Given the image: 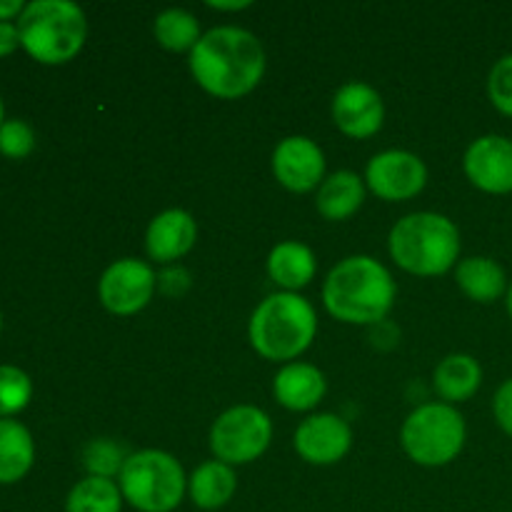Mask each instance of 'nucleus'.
<instances>
[{"instance_id": "obj_7", "label": "nucleus", "mask_w": 512, "mask_h": 512, "mask_svg": "<svg viewBox=\"0 0 512 512\" xmlns=\"http://www.w3.org/2000/svg\"><path fill=\"white\" fill-rule=\"evenodd\" d=\"M468 443V425L455 405L423 403L400 425V445L415 465L445 468L460 458Z\"/></svg>"}, {"instance_id": "obj_12", "label": "nucleus", "mask_w": 512, "mask_h": 512, "mask_svg": "<svg viewBox=\"0 0 512 512\" xmlns=\"http://www.w3.org/2000/svg\"><path fill=\"white\" fill-rule=\"evenodd\" d=\"M293 448L308 465L330 468L353 450V428L335 413H313L295 428Z\"/></svg>"}, {"instance_id": "obj_16", "label": "nucleus", "mask_w": 512, "mask_h": 512, "mask_svg": "<svg viewBox=\"0 0 512 512\" xmlns=\"http://www.w3.org/2000/svg\"><path fill=\"white\" fill-rule=\"evenodd\" d=\"M328 395L325 373L313 363L295 360L280 365L273 378V398L290 413H310Z\"/></svg>"}, {"instance_id": "obj_28", "label": "nucleus", "mask_w": 512, "mask_h": 512, "mask_svg": "<svg viewBox=\"0 0 512 512\" xmlns=\"http://www.w3.org/2000/svg\"><path fill=\"white\" fill-rule=\"evenodd\" d=\"M35 133L25 120L10 118L0 125V153L8 158H25L33 153Z\"/></svg>"}, {"instance_id": "obj_11", "label": "nucleus", "mask_w": 512, "mask_h": 512, "mask_svg": "<svg viewBox=\"0 0 512 512\" xmlns=\"http://www.w3.org/2000/svg\"><path fill=\"white\" fill-rule=\"evenodd\" d=\"M275 180L290 193H313L328 178L323 148L308 135H288L270 155Z\"/></svg>"}, {"instance_id": "obj_31", "label": "nucleus", "mask_w": 512, "mask_h": 512, "mask_svg": "<svg viewBox=\"0 0 512 512\" xmlns=\"http://www.w3.org/2000/svg\"><path fill=\"white\" fill-rule=\"evenodd\" d=\"M18 45H20L18 23H10V20H0V55L13 53Z\"/></svg>"}, {"instance_id": "obj_22", "label": "nucleus", "mask_w": 512, "mask_h": 512, "mask_svg": "<svg viewBox=\"0 0 512 512\" xmlns=\"http://www.w3.org/2000/svg\"><path fill=\"white\" fill-rule=\"evenodd\" d=\"M35 460V443L23 423L0 418V483H18Z\"/></svg>"}, {"instance_id": "obj_36", "label": "nucleus", "mask_w": 512, "mask_h": 512, "mask_svg": "<svg viewBox=\"0 0 512 512\" xmlns=\"http://www.w3.org/2000/svg\"><path fill=\"white\" fill-rule=\"evenodd\" d=\"M0 328H3V315H0Z\"/></svg>"}, {"instance_id": "obj_6", "label": "nucleus", "mask_w": 512, "mask_h": 512, "mask_svg": "<svg viewBox=\"0 0 512 512\" xmlns=\"http://www.w3.org/2000/svg\"><path fill=\"white\" fill-rule=\"evenodd\" d=\"M118 485L125 505L138 512H175L188 495L183 463L158 448L130 453L118 475Z\"/></svg>"}, {"instance_id": "obj_34", "label": "nucleus", "mask_w": 512, "mask_h": 512, "mask_svg": "<svg viewBox=\"0 0 512 512\" xmlns=\"http://www.w3.org/2000/svg\"><path fill=\"white\" fill-rule=\"evenodd\" d=\"M505 310H508V315L512 320V278H510V285H508V293H505Z\"/></svg>"}, {"instance_id": "obj_27", "label": "nucleus", "mask_w": 512, "mask_h": 512, "mask_svg": "<svg viewBox=\"0 0 512 512\" xmlns=\"http://www.w3.org/2000/svg\"><path fill=\"white\" fill-rule=\"evenodd\" d=\"M488 100L500 115L512 118V53L493 63L488 73Z\"/></svg>"}, {"instance_id": "obj_35", "label": "nucleus", "mask_w": 512, "mask_h": 512, "mask_svg": "<svg viewBox=\"0 0 512 512\" xmlns=\"http://www.w3.org/2000/svg\"><path fill=\"white\" fill-rule=\"evenodd\" d=\"M3 115H5V108H3V98H0V125L5 123V118H3Z\"/></svg>"}, {"instance_id": "obj_29", "label": "nucleus", "mask_w": 512, "mask_h": 512, "mask_svg": "<svg viewBox=\"0 0 512 512\" xmlns=\"http://www.w3.org/2000/svg\"><path fill=\"white\" fill-rule=\"evenodd\" d=\"M190 288V273L183 265H165L158 273V290L168 298H180L188 293Z\"/></svg>"}, {"instance_id": "obj_33", "label": "nucleus", "mask_w": 512, "mask_h": 512, "mask_svg": "<svg viewBox=\"0 0 512 512\" xmlns=\"http://www.w3.org/2000/svg\"><path fill=\"white\" fill-rule=\"evenodd\" d=\"M23 0H0V20H10V18H20V13L25 10Z\"/></svg>"}, {"instance_id": "obj_18", "label": "nucleus", "mask_w": 512, "mask_h": 512, "mask_svg": "<svg viewBox=\"0 0 512 512\" xmlns=\"http://www.w3.org/2000/svg\"><path fill=\"white\" fill-rule=\"evenodd\" d=\"M368 198V185L355 170H335L315 190V210L330 223L350 220Z\"/></svg>"}, {"instance_id": "obj_32", "label": "nucleus", "mask_w": 512, "mask_h": 512, "mask_svg": "<svg viewBox=\"0 0 512 512\" xmlns=\"http://www.w3.org/2000/svg\"><path fill=\"white\" fill-rule=\"evenodd\" d=\"M210 10H218V13H240V10L253 8L250 0H210Z\"/></svg>"}, {"instance_id": "obj_13", "label": "nucleus", "mask_w": 512, "mask_h": 512, "mask_svg": "<svg viewBox=\"0 0 512 512\" xmlns=\"http://www.w3.org/2000/svg\"><path fill=\"white\" fill-rule=\"evenodd\" d=\"M335 128L353 140H368L383 130L385 103L378 88L363 80H348L340 85L330 103Z\"/></svg>"}, {"instance_id": "obj_30", "label": "nucleus", "mask_w": 512, "mask_h": 512, "mask_svg": "<svg viewBox=\"0 0 512 512\" xmlns=\"http://www.w3.org/2000/svg\"><path fill=\"white\" fill-rule=\"evenodd\" d=\"M493 418L498 428L512 438V378L503 380L493 395Z\"/></svg>"}, {"instance_id": "obj_2", "label": "nucleus", "mask_w": 512, "mask_h": 512, "mask_svg": "<svg viewBox=\"0 0 512 512\" xmlns=\"http://www.w3.org/2000/svg\"><path fill=\"white\" fill-rule=\"evenodd\" d=\"M320 295L328 315L338 323L375 328L395 308L398 283L373 255H348L325 275Z\"/></svg>"}, {"instance_id": "obj_10", "label": "nucleus", "mask_w": 512, "mask_h": 512, "mask_svg": "<svg viewBox=\"0 0 512 512\" xmlns=\"http://www.w3.org/2000/svg\"><path fill=\"white\" fill-rule=\"evenodd\" d=\"M428 165L413 150L390 148L380 150L365 165L368 193L378 195L385 203H405L418 198L428 185Z\"/></svg>"}, {"instance_id": "obj_20", "label": "nucleus", "mask_w": 512, "mask_h": 512, "mask_svg": "<svg viewBox=\"0 0 512 512\" xmlns=\"http://www.w3.org/2000/svg\"><path fill=\"white\" fill-rule=\"evenodd\" d=\"M433 388L438 393L440 403H448L458 408L460 403H468L483 388V368L478 360L468 353H450L435 365Z\"/></svg>"}, {"instance_id": "obj_8", "label": "nucleus", "mask_w": 512, "mask_h": 512, "mask_svg": "<svg viewBox=\"0 0 512 512\" xmlns=\"http://www.w3.org/2000/svg\"><path fill=\"white\" fill-rule=\"evenodd\" d=\"M273 443V420L263 408L250 403L233 405L213 420L208 433L210 453L233 468L263 458Z\"/></svg>"}, {"instance_id": "obj_14", "label": "nucleus", "mask_w": 512, "mask_h": 512, "mask_svg": "<svg viewBox=\"0 0 512 512\" xmlns=\"http://www.w3.org/2000/svg\"><path fill=\"white\" fill-rule=\"evenodd\" d=\"M463 173L470 185L488 195L512 193V138L488 133L475 138L463 153Z\"/></svg>"}, {"instance_id": "obj_19", "label": "nucleus", "mask_w": 512, "mask_h": 512, "mask_svg": "<svg viewBox=\"0 0 512 512\" xmlns=\"http://www.w3.org/2000/svg\"><path fill=\"white\" fill-rule=\"evenodd\" d=\"M455 283L460 293L480 305H493L508 293L510 278L503 265L488 255H470L455 265Z\"/></svg>"}, {"instance_id": "obj_4", "label": "nucleus", "mask_w": 512, "mask_h": 512, "mask_svg": "<svg viewBox=\"0 0 512 512\" xmlns=\"http://www.w3.org/2000/svg\"><path fill=\"white\" fill-rule=\"evenodd\" d=\"M318 338V313L300 293H270L248 320L250 348L270 363H295Z\"/></svg>"}, {"instance_id": "obj_25", "label": "nucleus", "mask_w": 512, "mask_h": 512, "mask_svg": "<svg viewBox=\"0 0 512 512\" xmlns=\"http://www.w3.org/2000/svg\"><path fill=\"white\" fill-rule=\"evenodd\" d=\"M130 453H125L115 440L110 438H95L85 445L83 450V465L88 470V475L95 478H108L118 480L120 470H123L125 460Z\"/></svg>"}, {"instance_id": "obj_23", "label": "nucleus", "mask_w": 512, "mask_h": 512, "mask_svg": "<svg viewBox=\"0 0 512 512\" xmlns=\"http://www.w3.org/2000/svg\"><path fill=\"white\" fill-rule=\"evenodd\" d=\"M153 38L170 53H188L203 38L200 20L185 8H165L153 20Z\"/></svg>"}, {"instance_id": "obj_3", "label": "nucleus", "mask_w": 512, "mask_h": 512, "mask_svg": "<svg viewBox=\"0 0 512 512\" xmlns=\"http://www.w3.org/2000/svg\"><path fill=\"white\" fill-rule=\"evenodd\" d=\"M460 230L435 210L408 213L390 228L388 253L400 270L418 278H438L460 263Z\"/></svg>"}, {"instance_id": "obj_24", "label": "nucleus", "mask_w": 512, "mask_h": 512, "mask_svg": "<svg viewBox=\"0 0 512 512\" xmlns=\"http://www.w3.org/2000/svg\"><path fill=\"white\" fill-rule=\"evenodd\" d=\"M123 493L118 480L85 475L70 488L65 512H123Z\"/></svg>"}, {"instance_id": "obj_1", "label": "nucleus", "mask_w": 512, "mask_h": 512, "mask_svg": "<svg viewBox=\"0 0 512 512\" xmlns=\"http://www.w3.org/2000/svg\"><path fill=\"white\" fill-rule=\"evenodd\" d=\"M195 83L218 100H240L265 78L268 55L258 35L240 25L205 30L188 55Z\"/></svg>"}, {"instance_id": "obj_15", "label": "nucleus", "mask_w": 512, "mask_h": 512, "mask_svg": "<svg viewBox=\"0 0 512 512\" xmlns=\"http://www.w3.org/2000/svg\"><path fill=\"white\" fill-rule=\"evenodd\" d=\"M198 243V220L183 208H168L145 228V255L158 265H178Z\"/></svg>"}, {"instance_id": "obj_17", "label": "nucleus", "mask_w": 512, "mask_h": 512, "mask_svg": "<svg viewBox=\"0 0 512 512\" xmlns=\"http://www.w3.org/2000/svg\"><path fill=\"white\" fill-rule=\"evenodd\" d=\"M268 278L285 293H300L318 275V255L300 240H283L273 245L265 260Z\"/></svg>"}, {"instance_id": "obj_21", "label": "nucleus", "mask_w": 512, "mask_h": 512, "mask_svg": "<svg viewBox=\"0 0 512 512\" xmlns=\"http://www.w3.org/2000/svg\"><path fill=\"white\" fill-rule=\"evenodd\" d=\"M238 493V473L233 465L205 460L188 475V498L198 510L213 512L225 508Z\"/></svg>"}, {"instance_id": "obj_9", "label": "nucleus", "mask_w": 512, "mask_h": 512, "mask_svg": "<svg viewBox=\"0 0 512 512\" xmlns=\"http://www.w3.org/2000/svg\"><path fill=\"white\" fill-rule=\"evenodd\" d=\"M158 293V273L148 260L118 258L98 280V298L108 313L118 318L138 315Z\"/></svg>"}, {"instance_id": "obj_26", "label": "nucleus", "mask_w": 512, "mask_h": 512, "mask_svg": "<svg viewBox=\"0 0 512 512\" xmlns=\"http://www.w3.org/2000/svg\"><path fill=\"white\" fill-rule=\"evenodd\" d=\"M33 398V380L15 365H0V418L18 413Z\"/></svg>"}, {"instance_id": "obj_5", "label": "nucleus", "mask_w": 512, "mask_h": 512, "mask_svg": "<svg viewBox=\"0 0 512 512\" xmlns=\"http://www.w3.org/2000/svg\"><path fill=\"white\" fill-rule=\"evenodd\" d=\"M18 33L20 45L38 63L60 65L83 50L88 18L73 0H33L20 13Z\"/></svg>"}]
</instances>
